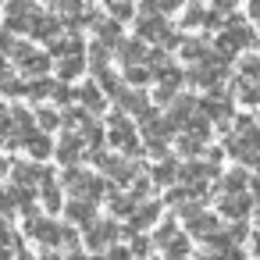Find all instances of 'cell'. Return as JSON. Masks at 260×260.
<instances>
[{
  "mask_svg": "<svg viewBox=\"0 0 260 260\" xmlns=\"http://www.w3.org/2000/svg\"><path fill=\"white\" fill-rule=\"evenodd\" d=\"M40 22V8L36 4H29V0H11V15H8V25L11 29H32Z\"/></svg>",
  "mask_w": 260,
  "mask_h": 260,
  "instance_id": "obj_1",
  "label": "cell"
},
{
  "mask_svg": "<svg viewBox=\"0 0 260 260\" xmlns=\"http://www.w3.org/2000/svg\"><path fill=\"white\" fill-rule=\"evenodd\" d=\"M8 121H11V118H8V111H4V107H0V136H4V132H8Z\"/></svg>",
  "mask_w": 260,
  "mask_h": 260,
  "instance_id": "obj_3",
  "label": "cell"
},
{
  "mask_svg": "<svg viewBox=\"0 0 260 260\" xmlns=\"http://www.w3.org/2000/svg\"><path fill=\"white\" fill-rule=\"evenodd\" d=\"M29 228H32V235H40V242H57V228H54V224H47V221H32Z\"/></svg>",
  "mask_w": 260,
  "mask_h": 260,
  "instance_id": "obj_2",
  "label": "cell"
}]
</instances>
